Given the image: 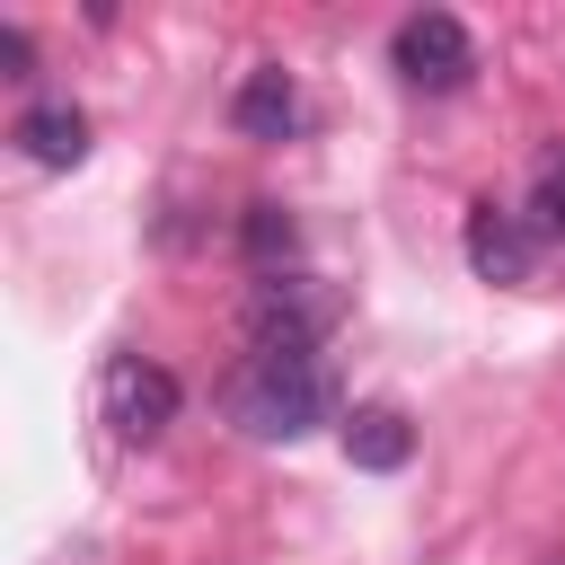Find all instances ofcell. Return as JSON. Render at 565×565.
I'll list each match as a JSON object with an SVG mask.
<instances>
[{"mask_svg": "<svg viewBox=\"0 0 565 565\" xmlns=\"http://www.w3.org/2000/svg\"><path fill=\"white\" fill-rule=\"evenodd\" d=\"M327 362L318 353H247V371L230 380V415L256 433V441H300L318 415H327Z\"/></svg>", "mask_w": 565, "mask_h": 565, "instance_id": "cell-1", "label": "cell"}, {"mask_svg": "<svg viewBox=\"0 0 565 565\" xmlns=\"http://www.w3.org/2000/svg\"><path fill=\"white\" fill-rule=\"evenodd\" d=\"M238 327H247V353H318V335L335 327V291H318L309 274H256Z\"/></svg>", "mask_w": 565, "mask_h": 565, "instance_id": "cell-2", "label": "cell"}, {"mask_svg": "<svg viewBox=\"0 0 565 565\" xmlns=\"http://www.w3.org/2000/svg\"><path fill=\"white\" fill-rule=\"evenodd\" d=\"M97 424H106L115 441H159V433L177 424V380H168V362L115 353V362L97 371Z\"/></svg>", "mask_w": 565, "mask_h": 565, "instance_id": "cell-3", "label": "cell"}, {"mask_svg": "<svg viewBox=\"0 0 565 565\" xmlns=\"http://www.w3.org/2000/svg\"><path fill=\"white\" fill-rule=\"evenodd\" d=\"M388 53H397V71H406L415 88H459V79L477 71V44H468V26H459L450 9H415Z\"/></svg>", "mask_w": 565, "mask_h": 565, "instance_id": "cell-4", "label": "cell"}, {"mask_svg": "<svg viewBox=\"0 0 565 565\" xmlns=\"http://www.w3.org/2000/svg\"><path fill=\"white\" fill-rule=\"evenodd\" d=\"M468 265H477V282H530V265H539V230H530V212L477 203V212H468Z\"/></svg>", "mask_w": 565, "mask_h": 565, "instance_id": "cell-5", "label": "cell"}, {"mask_svg": "<svg viewBox=\"0 0 565 565\" xmlns=\"http://www.w3.org/2000/svg\"><path fill=\"white\" fill-rule=\"evenodd\" d=\"M230 124L247 132V141H291L300 132V88H291V71H247L238 79V97H230Z\"/></svg>", "mask_w": 565, "mask_h": 565, "instance_id": "cell-6", "label": "cell"}, {"mask_svg": "<svg viewBox=\"0 0 565 565\" xmlns=\"http://www.w3.org/2000/svg\"><path fill=\"white\" fill-rule=\"evenodd\" d=\"M344 459L388 477V468H406V459H415V424H406L397 406H353V415H344Z\"/></svg>", "mask_w": 565, "mask_h": 565, "instance_id": "cell-7", "label": "cell"}, {"mask_svg": "<svg viewBox=\"0 0 565 565\" xmlns=\"http://www.w3.org/2000/svg\"><path fill=\"white\" fill-rule=\"evenodd\" d=\"M18 150L35 168H79L88 159V115L79 106H26L18 115Z\"/></svg>", "mask_w": 565, "mask_h": 565, "instance_id": "cell-8", "label": "cell"}, {"mask_svg": "<svg viewBox=\"0 0 565 565\" xmlns=\"http://www.w3.org/2000/svg\"><path fill=\"white\" fill-rule=\"evenodd\" d=\"M238 247H247V265H256V274H282V265H291V247H300V230H291V212H282V203H247V212H238Z\"/></svg>", "mask_w": 565, "mask_h": 565, "instance_id": "cell-9", "label": "cell"}, {"mask_svg": "<svg viewBox=\"0 0 565 565\" xmlns=\"http://www.w3.org/2000/svg\"><path fill=\"white\" fill-rule=\"evenodd\" d=\"M530 230L539 238H565V141L539 159V177H530Z\"/></svg>", "mask_w": 565, "mask_h": 565, "instance_id": "cell-10", "label": "cell"}, {"mask_svg": "<svg viewBox=\"0 0 565 565\" xmlns=\"http://www.w3.org/2000/svg\"><path fill=\"white\" fill-rule=\"evenodd\" d=\"M0 79H35V44H26V26H0Z\"/></svg>", "mask_w": 565, "mask_h": 565, "instance_id": "cell-11", "label": "cell"}]
</instances>
